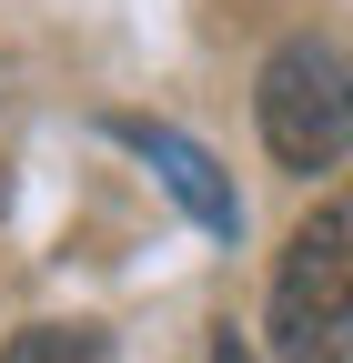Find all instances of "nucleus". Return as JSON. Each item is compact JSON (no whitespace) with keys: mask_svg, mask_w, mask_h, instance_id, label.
<instances>
[{"mask_svg":"<svg viewBox=\"0 0 353 363\" xmlns=\"http://www.w3.org/2000/svg\"><path fill=\"white\" fill-rule=\"evenodd\" d=\"M262 142H273L283 172H333L353 152V51L343 40H283L262 61Z\"/></svg>","mask_w":353,"mask_h":363,"instance_id":"f03ea898","label":"nucleus"},{"mask_svg":"<svg viewBox=\"0 0 353 363\" xmlns=\"http://www.w3.org/2000/svg\"><path fill=\"white\" fill-rule=\"evenodd\" d=\"M273 343L283 363H353V192L293 222L273 272Z\"/></svg>","mask_w":353,"mask_h":363,"instance_id":"f257e3e1","label":"nucleus"},{"mask_svg":"<svg viewBox=\"0 0 353 363\" xmlns=\"http://www.w3.org/2000/svg\"><path fill=\"white\" fill-rule=\"evenodd\" d=\"M202 363H252V353H242V343H232V333H223V343H212V353H202Z\"/></svg>","mask_w":353,"mask_h":363,"instance_id":"39448f33","label":"nucleus"},{"mask_svg":"<svg viewBox=\"0 0 353 363\" xmlns=\"http://www.w3.org/2000/svg\"><path fill=\"white\" fill-rule=\"evenodd\" d=\"M111 131H121V142H131V152H142V162H152V172L172 182V192H182V212L202 222V233H232V222H242L232 182L212 172V152H202V142H182L172 121H111Z\"/></svg>","mask_w":353,"mask_h":363,"instance_id":"7ed1b4c3","label":"nucleus"},{"mask_svg":"<svg viewBox=\"0 0 353 363\" xmlns=\"http://www.w3.org/2000/svg\"><path fill=\"white\" fill-rule=\"evenodd\" d=\"M0 363H111V353H101V333H81V323H30V333L0 343Z\"/></svg>","mask_w":353,"mask_h":363,"instance_id":"20e7f679","label":"nucleus"}]
</instances>
